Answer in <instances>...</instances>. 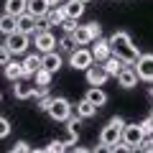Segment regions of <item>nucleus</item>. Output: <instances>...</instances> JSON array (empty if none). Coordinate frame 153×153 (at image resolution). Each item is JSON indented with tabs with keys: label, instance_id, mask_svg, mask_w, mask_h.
<instances>
[{
	"label": "nucleus",
	"instance_id": "1a4fd4ad",
	"mask_svg": "<svg viewBox=\"0 0 153 153\" xmlns=\"http://www.w3.org/2000/svg\"><path fill=\"white\" fill-rule=\"evenodd\" d=\"M135 74L143 82H153V54H140V59L135 61Z\"/></svg>",
	"mask_w": 153,
	"mask_h": 153
},
{
	"label": "nucleus",
	"instance_id": "72a5a7b5",
	"mask_svg": "<svg viewBox=\"0 0 153 153\" xmlns=\"http://www.w3.org/2000/svg\"><path fill=\"white\" fill-rule=\"evenodd\" d=\"M87 26H89V33H92V38H100V36H102V26H100L97 21L87 23Z\"/></svg>",
	"mask_w": 153,
	"mask_h": 153
},
{
	"label": "nucleus",
	"instance_id": "c85d7f7f",
	"mask_svg": "<svg viewBox=\"0 0 153 153\" xmlns=\"http://www.w3.org/2000/svg\"><path fill=\"white\" fill-rule=\"evenodd\" d=\"M140 128H143V135H153V115H151V117H146V120H143L140 123Z\"/></svg>",
	"mask_w": 153,
	"mask_h": 153
},
{
	"label": "nucleus",
	"instance_id": "a19ab883",
	"mask_svg": "<svg viewBox=\"0 0 153 153\" xmlns=\"http://www.w3.org/2000/svg\"><path fill=\"white\" fill-rule=\"evenodd\" d=\"M151 97H153V87H151Z\"/></svg>",
	"mask_w": 153,
	"mask_h": 153
},
{
	"label": "nucleus",
	"instance_id": "f03ea898",
	"mask_svg": "<svg viewBox=\"0 0 153 153\" xmlns=\"http://www.w3.org/2000/svg\"><path fill=\"white\" fill-rule=\"evenodd\" d=\"M123 128H125V120H123L120 115L110 117L107 125L100 130V143H105V146H115V143H120L123 140Z\"/></svg>",
	"mask_w": 153,
	"mask_h": 153
},
{
	"label": "nucleus",
	"instance_id": "4be33fe9",
	"mask_svg": "<svg viewBox=\"0 0 153 153\" xmlns=\"http://www.w3.org/2000/svg\"><path fill=\"white\" fill-rule=\"evenodd\" d=\"M87 100L100 110L105 102H107V94H105V89H102V87H89V89H87Z\"/></svg>",
	"mask_w": 153,
	"mask_h": 153
},
{
	"label": "nucleus",
	"instance_id": "4c0bfd02",
	"mask_svg": "<svg viewBox=\"0 0 153 153\" xmlns=\"http://www.w3.org/2000/svg\"><path fill=\"white\" fill-rule=\"evenodd\" d=\"M28 153H46V148H28Z\"/></svg>",
	"mask_w": 153,
	"mask_h": 153
},
{
	"label": "nucleus",
	"instance_id": "473e14b6",
	"mask_svg": "<svg viewBox=\"0 0 153 153\" xmlns=\"http://www.w3.org/2000/svg\"><path fill=\"white\" fill-rule=\"evenodd\" d=\"M51 94H46V97H41L38 100V110H41V112H49V107H51Z\"/></svg>",
	"mask_w": 153,
	"mask_h": 153
},
{
	"label": "nucleus",
	"instance_id": "f8f14e48",
	"mask_svg": "<svg viewBox=\"0 0 153 153\" xmlns=\"http://www.w3.org/2000/svg\"><path fill=\"white\" fill-rule=\"evenodd\" d=\"M61 54H56V51H49V54H41V66H44L46 71H51V74H56V71L61 69Z\"/></svg>",
	"mask_w": 153,
	"mask_h": 153
},
{
	"label": "nucleus",
	"instance_id": "39448f33",
	"mask_svg": "<svg viewBox=\"0 0 153 153\" xmlns=\"http://www.w3.org/2000/svg\"><path fill=\"white\" fill-rule=\"evenodd\" d=\"M69 64L74 66V69H87V66L94 64V56H92V51H89V49L76 46V49L69 54Z\"/></svg>",
	"mask_w": 153,
	"mask_h": 153
},
{
	"label": "nucleus",
	"instance_id": "79ce46f5",
	"mask_svg": "<svg viewBox=\"0 0 153 153\" xmlns=\"http://www.w3.org/2000/svg\"><path fill=\"white\" fill-rule=\"evenodd\" d=\"M0 100H3V92H0Z\"/></svg>",
	"mask_w": 153,
	"mask_h": 153
},
{
	"label": "nucleus",
	"instance_id": "9d476101",
	"mask_svg": "<svg viewBox=\"0 0 153 153\" xmlns=\"http://www.w3.org/2000/svg\"><path fill=\"white\" fill-rule=\"evenodd\" d=\"M115 79H117V84H120L123 89H133L138 84V74H135V66L133 64H125L120 69V74L115 76Z\"/></svg>",
	"mask_w": 153,
	"mask_h": 153
},
{
	"label": "nucleus",
	"instance_id": "f3484780",
	"mask_svg": "<svg viewBox=\"0 0 153 153\" xmlns=\"http://www.w3.org/2000/svg\"><path fill=\"white\" fill-rule=\"evenodd\" d=\"M74 110H76V115H79L82 120H89V117H94V115H97V107H94V105L89 102L87 97H84V100H79Z\"/></svg>",
	"mask_w": 153,
	"mask_h": 153
},
{
	"label": "nucleus",
	"instance_id": "412c9836",
	"mask_svg": "<svg viewBox=\"0 0 153 153\" xmlns=\"http://www.w3.org/2000/svg\"><path fill=\"white\" fill-rule=\"evenodd\" d=\"M44 21H46V26H61V23H64L66 21V13H64V8H51V10L49 13H46V18H44Z\"/></svg>",
	"mask_w": 153,
	"mask_h": 153
},
{
	"label": "nucleus",
	"instance_id": "cd10ccee",
	"mask_svg": "<svg viewBox=\"0 0 153 153\" xmlns=\"http://www.w3.org/2000/svg\"><path fill=\"white\" fill-rule=\"evenodd\" d=\"M10 135V120L8 117H0V140Z\"/></svg>",
	"mask_w": 153,
	"mask_h": 153
},
{
	"label": "nucleus",
	"instance_id": "a211bd4d",
	"mask_svg": "<svg viewBox=\"0 0 153 153\" xmlns=\"http://www.w3.org/2000/svg\"><path fill=\"white\" fill-rule=\"evenodd\" d=\"M18 31V18L10 16V13H3L0 16V33H5V36H10V33Z\"/></svg>",
	"mask_w": 153,
	"mask_h": 153
},
{
	"label": "nucleus",
	"instance_id": "6ab92c4d",
	"mask_svg": "<svg viewBox=\"0 0 153 153\" xmlns=\"http://www.w3.org/2000/svg\"><path fill=\"white\" fill-rule=\"evenodd\" d=\"M5 76L10 79V82H18V79H23V61L10 59V61L5 64Z\"/></svg>",
	"mask_w": 153,
	"mask_h": 153
},
{
	"label": "nucleus",
	"instance_id": "2f4dec72",
	"mask_svg": "<svg viewBox=\"0 0 153 153\" xmlns=\"http://www.w3.org/2000/svg\"><path fill=\"white\" fill-rule=\"evenodd\" d=\"M28 148H31V146H28L26 140H18L16 146H13L10 151H8V153H28Z\"/></svg>",
	"mask_w": 153,
	"mask_h": 153
},
{
	"label": "nucleus",
	"instance_id": "20e7f679",
	"mask_svg": "<svg viewBox=\"0 0 153 153\" xmlns=\"http://www.w3.org/2000/svg\"><path fill=\"white\" fill-rule=\"evenodd\" d=\"M28 46H31V36H26V33H21V31H16V33H10V36H5V49L10 51V56L26 54Z\"/></svg>",
	"mask_w": 153,
	"mask_h": 153
},
{
	"label": "nucleus",
	"instance_id": "dca6fc26",
	"mask_svg": "<svg viewBox=\"0 0 153 153\" xmlns=\"http://www.w3.org/2000/svg\"><path fill=\"white\" fill-rule=\"evenodd\" d=\"M71 41H74V46H89L94 41L89 33V26H76V31L71 33Z\"/></svg>",
	"mask_w": 153,
	"mask_h": 153
},
{
	"label": "nucleus",
	"instance_id": "e433bc0d",
	"mask_svg": "<svg viewBox=\"0 0 153 153\" xmlns=\"http://www.w3.org/2000/svg\"><path fill=\"white\" fill-rule=\"evenodd\" d=\"M71 153H92L89 148H82V146H71Z\"/></svg>",
	"mask_w": 153,
	"mask_h": 153
},
{
	"label": "nucleus",
	"instance_id": "c9c22d12",
	"mask_svg": "<svg viewBox=\"0 0 153 153\" xmlns=\"http://www.w3.org/2000/svg\"><path fill=\"white\" fill-rule=\"evenodd\" d=\"M92 153H112V146H105V143H100L97 148H92Z\"/></svg>",
	"mask_w": 153,
	"mask_h": 153
},
{
	"label": "nucleus",
	"instance_id": "b1692460",
	"mask_svg": "<svg viewBox=\"0 0 153 153\" xmlns=\"http://www.w3.org/2000/svg\"><path fill=\"white\" fill-rule=\"evenodd\" d=\"M102 66H105V71H107L110 76H117V74H120V69L125 66V61L117 59V56H110L107 61H102Z\"/></svg>",
	"mask_w": 153,
	"mask_h": 153
},
{
	"label": "nucleus",
	"instance_id": "4468645a",
	"mask_svg": "<svg viewBox=\"0 0 153 153\" xmlns=\"http://www.w3.org/2000/svg\"><path fill=\"white\" fill-rule=\"evenodd\" d=\"M38 69H41V56L38 54H28L26 59H23V79H31Z\"/></svg>",
	"mask_w": 153,
	"mask_h": 153
},
{
	"label": "nucleus",
	"instance_id": "7ed1b4c3",
	"mask_svg": "<svg viewBox=\"0 0 153 153\" xmlns=\"http://www.w3.org/2000/svg\"><path fill=\"white\" fill-rule=\"evenodd\" d=\"M74 115V105L69 102L66 97H54L51 100V107H49V117L56 123H66Z\"/></svg>",
	"mask_w": 153,
	"mask_h": 153
},
{
	"label": "nucleus",
	"instance_id": "423d86ee",
	"mask_svg": "<svg viewBox=\"0 0 153 153\" xmlns=\"http://www.w3.org/2000/svg\"><path fill=\"white\" fill-rule=\"evenodd\" d=\"M84 74H87V84H89V87H102V84L110 79V74L105 71V66L100 64V61H94L92 66H87Z\"/></svg>",
	"mask_w": 153,
	"mask_h": 153
},
{
	"label": "nucleus",
	"instance_id": "393cba45",
	"mask_svg": "<svg viewBox=\"0 0 153 153\" xmlns=\"http://www.w3.org/2000/svg\"><path fill=\"white\" fill-rule=\"evenodd\" d=\"M51 76H54V74L46 71L44 66H41V69L33 74V87H49V84H51Z\"/></svg>",
	"mask_w": 153,
	"mask_h": 153
},
{
	"label": "nucleus",
	"instance_id": "c756f323",
	"mask_svg": "<svg viewBox=\"0 0 153 153\" xmlns=\"http://www.w3.org/2000/svg\"><path fill=\"white\" fill-rule=\"evenodd\" d=\"M61 28H64V33H66V36H71V33L76 31V21H71V18H66V21L61 23Z\"/></svg>",
	"mask_w": 153,
	"mask_h": 153
},
{
	"label": "nucleus",
	"instance_id": "f704fd0d",
	"mask_svg": "<svg viewBox=\"0 0 153 153\" xmlns=\"http://www.w3.org/2000/svg\"><path fill=\"white\" fill-rule=\"evenodd\" d=\"M112 153H133V148L130 146H128V143H115V146H112Z\"/></svg>",
	"mask_w": 153,
	"mask_h": 153
},
{
	"label": "nucleus",
	"instance_id": "2eb2a0df",
	"mask_svg": "<svg viewBox=\"0 0 153 153\" xmlns=\"http://www.w3.org/2000/svg\"><path fill=\"white\" fill-rule=\"evenodd\" d=\"M51 10V5H49V0H28V10L26 13H31L33 18H46V13Z\"/></svg>",
	"mask_w": 153,
	"mask_h": 153
},
{
	"label": "nucleus",
	"instance_id": "9b49d317",
	"mask_svg": "<svg viewBox=\"0 0 153 153\" xmlns=\"http://www.w3.org/2000/svg\"><path fill=\"white\" fill-rule=\"evenodd\" d=\"M89 51H92L94 61H100V64H102V61H107L110 56H112V51H110V41H107V38H102V36L92 41V49H89Z\"/></svg>",
	"mask_w": 153,
	"mask_h": 153
},
{
	"label": "nucleus",
	"instance_id": "f257e3e1",
	"mask_svg": "<svg viewBox=\"0 0 153 153\" xmlns=\"http://www.w3.org/2000/svg\"><path fill=\"white\" fill-rule=\"evenodd\" d=\"M107 41H110V51H112V56L123 59L125 64H135V61L140 59V51H138V46L133 44V38H130L128 31H115Z\"/></svg>",
	"mask_w": 153,
	"mask_h": 153
},
{
	"label": "nucleus",
	"instance_id": "58836bf2",
	"mask_svg": "<svg viewBox=\"0 0 153 153\" xmlns=\"http://www.w3.org/2000/svg\"><path fill=\"white\" fill-rule=\"evenodd\" d=\"M61 3H64V0H49V5H51V8H56V5H61Z\"/></svg>",
	"mask_w": 153,
	"mask_h": 153
},
{
	"label": "nucleus",
	"instance_id": "bb28decb",
	"mask_svg": "<svg viewBox=\"0 0 153 153\" xmlns=\"http://www.w3.org/2000/svg\"><path fill=\"white\" fill-rule=\"evenodd\" d=\"M64 151H66L64 140H51L49 146H46V153H64Z\"/></svg>",
	"mask_w": 153,
	"mask_h": 153
},
{
	"label": "nucleus",
	"instance_id": "5701e85b",
	"mask_svg": "<svg viewBox=\"0 0 153 153\" xmlns=\"http://www.w3.org/2000/svg\"><path fill=\"white\" fill-rule=\"evenodd\" d=\"M28 10V0H5V13H10V16H23V13Z\"/></svg>",
	"mask_w": 153,
	"mask_h": 153
},
{
	"label": "nucleus",
	"instance_id": "0eeeda50",
	"mask_svg": "<svg viewBox=\"0 0 153 153\" xmlns=\"http://www.w3.org/2000/svg\"><path fill=\"white\" fill-rule=\"evenodd\" d=\"M143 128H140V123H125V128H123V143H128L130 148H135V146H140L143 143Z\"/></svg>",
	"mask_w": 153,
	"mask_h": 153
},
{
	"label": "nucleus",
	"instance_id": "aec40b11",
	"mask_svg": "<svg viewBox=\"0 0 153 153\" xmlns=\"http://www.w3.org/2000/svg\"><path fill=\"white\" fill-rule=\"evenodd\" d=\"M13 94H16V100H31L33 97V84L28 82H13Z\"/></svg>",
	"mask_w": 153,
	"mask_h": 153
},
{
	"label": "nucleus",
	"instance_id": "6e6552de",
	"mask_svg": "<svg viewBox=\"0 0 153 153\" xmlns=\"http://www.w3.org/2000/svg\"><path fill=\"white\" fill-rule=\"evenodd\" d=\"M33 44H36V51L38 54H49V51H56V38L54 33L46 28V31H38L33 36Z\"/></svg>",
	"mask_w": 153,
	"mask_h": 153
},
{
	"label": "nucleus",
	"instance_id": "ea45409f",
	"mask_svg": "<svg viewBox=\"0 0 153 153\" xmlns=\"http://www.w3.org/2000/svg\"><path fill=\"white\" fill-rule=\"evenodd\" d=\"M79 3H89V0H79Z\"/></svg>",
	"mask_w": 153,
	"mask_h": 153
},
{
	"label": "nucleus",
	"instance_id": "a878e982",
	"mask_svg": "<svg viewBox=\"0 0 153 153\" xmlns=\"http://www.w3.org/2000/svg\"><path fill=\"white\" fill-rule=\"evenodd\" d=\"M56 46H59V51H61V54H71V51L76 49V46H74V41H71V36H66V33H64V38H61V41H59Z\"/></svg>",
	"mask_w": 153,
	"mask_h": 153
},
{
	"label": "nucleus",
	"instance_id": "ddd939ff",
	"mask_svg": "<svg viewBox=\"0 0 153 153\" xmlns=\"http://www.w3.org/2000/svg\"><path fill=\"white\" fill-rule=\"evenodd\" d=\"M61 8H64L66 18H71V21H79L84 16V3H79V0H64Z\"/></svg>",
	"mask_w": 153,
	"mask_h": 153
},
{
	"label": "nucleus",
	"instance_id": "7c9ffc66",
	"mask_svg": "<svg viewBox=\"0 0 153 153\" xmlns=\"http://www.w3.org/2000/svg\"><path fill=\"white\" fill-rule=\"evenodd\" d=\"M10 59H13V56H10V51L5 49V44H0V66H5Z\"/></svg>",
	"mask_w": 153,
	"mask_h": 153
}]
</instances>
